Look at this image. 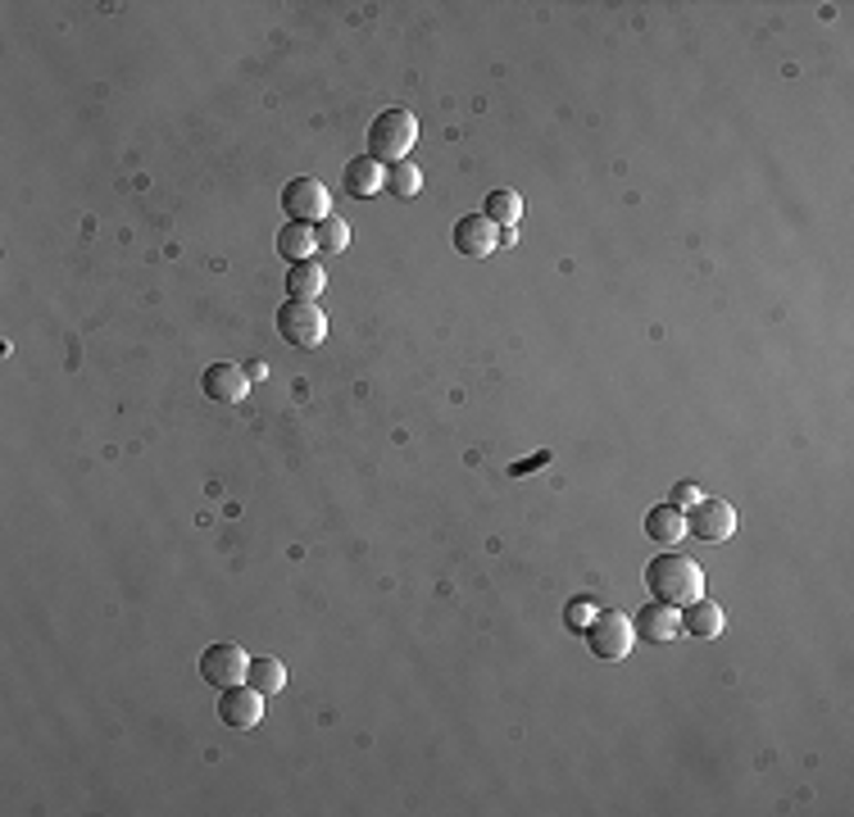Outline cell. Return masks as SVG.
<instances>
[{
    "mask_svg": "<svg viewBox=\"0 0 854 817\" xmlns=\"http://www.w3.org/2000/svg\"><path fill=\"white\" fill-rule=\"evenodd\" d=\"M645 591L669 609H687L704 595V568L687 554H654L645 563Z\"/></svg>",
    "mask_w": 854,
    "mask_h": 817,
    "instance_id": "obj_1",
    "label": "cell"
},
{
    "mask_svg": "<svg viewBox=\"0 0 854 817\" xmlns=\"http://www.w3.org/2000/svg\"><path fill=\"white\" fill-rule=\"evenodd\" d=\"M414 141H418V119L409 110H383L368 123V160L392 168L414 151Z\"/></svg>",
    "mask_w": 854,
    "mask_h": 817,
    "instance_id": "obj_2",
    "label": "cell"
},
{
    "mask_svg": "<svg viewBox=\"0 0 854 817\" xmlns=\"http://www.w3.org/2000/svg\"><path fill=\"white\" fill-rule=\"evenodd\" d=\"M582 636H587V650H591L600 663H623V658L632 654V641H637L632 617L619 613V609H596V617L587 622Z\"/></svg>",
    "mask_w": 854,
    "mask_h": 817,
    "instance_id": "obj_3",
    "label": "cell"
},
{
    "mask_svg": "<svg viewBox=\"0 0 854 817\" xmlns=\"http://www.w3.org/2000/svg\"><path fill=\"white\" fill-rule=\"evenodd\" d=\"M277 331H282V341L296 346V350H314L323 346V336H327V318L314 300H287L277 309Z\"/></svg>",
    "mask_w": 854,
    "mask_h": 817,
    "instance_id": "obj_4",
    "label": "cell"
},
{
    "mask_svg": "<svg viewBox=\"0 0 854 817\" xmlns=\"http://www.w3.org/2000/svg\"><path fill=\"white\" fill-rule=\"evenodd\" d=\"M282 214L287 223H323L332 210H327V186L318 177H292L282 186Z\"/></svg>",
    "mask_w": 854,
    "mask_h": 817,
    "instance_id": "obj_5",
    "label": "cell"
},
{
    "mask_svg": "<svg viewBox=\"0 0 854 817\" xmlns=\"http://www.w3.org/2000/svg\"><path fill=\"white\" fill-rule=\"evenodd\" d=\"M687 532L695 537V541H704V545H719V541H728L732 532H736V509L728 504V500H695L691 509H687Z\"/></svg>",
    "mask_w": 854,
    "mask_h": 817,
    "instance_id": "obj_6",
    "label": "cell"
},
{
    "mask_svg": "<svg viewBox=\"0 0 854 817\" xmlns=\"http://www.w3.org/2000/svg\"><path fill=\"white\" fill-rule=\"evenodd\" d=\"M260 717H264V695H260L251 682L223 686V695H218V723H223L227 732H255Z\"/></svg>",
    "mask_w": 854,
    "mask_h": 817,
    "instance_id": "obj_7",
    "label": "cell"
},
{
    "mask_svg": "<svg viewBox=\"0 0 854 817\" xmlns=\"http://www.w3.org/2000/svg\"><path fill=\"white\" fill-rule=\"evenodd\" d=\"M246 667H251V658H246V650L242 645H210L205 654H201V677L210 682V686H242L246 682Z\"/></svg>",
    "mask_w": 854,
    "mask_h": 817,
    "instance_id": "obj_8",
    "label": "cell"
},
{
    "mask_svg": "<svg viewBox=\"0 0 854 817\" xmlns=\"http://www.w3.org/2000/svg\"><path fill=\"white\" fill-rule=\"evenodd\" d=\"M632 632H637L641 641H650V645L673 641V636H682V609H669V604L650 600V604H641V613L632 617Z\"/></svg>",
    "mask_w": 854,
    "mask_h": 817,
    "instance_id": "obj_9",
    "label": "cell"
},
{
    "mask_svg": "<svg viewBox=\"0 0 854 817\" xmlns=\"http://www.w3.org/2000/svg\"><path fill=\"white\" fill-rule=\"evenodd\" d=\"M496 246H500V227H496L491 218L468 214V218L455 223V251H459V255H468V259H487Z\"/></svg>",
    "mask_w": 854,
    "mask_h": 817,
    "instance_id": "obj_10",
    "label": "cell"
},
{
    "mask_svg": "<svg viewBox=\"0 0 854 817\" xmlns=\"http://www.w3.org/2000/svg\"><path fill=\"white\" fill-rule=\"evenodd\" d=\"M201 387H205V396L214 405H242L251 377H246V368H236V364H210V372L201 377Z\"/></svg>",
    "mask_w": 854,
    "mask_h": 817,
    "instance_id": "obj_11",
    "label": "cell"
},
{
    "mask_svg": "<svg viewBox=\"0 0 854 817\" xmlns=\"http://www.w3.org/2000/svg\"><path fill=\"white\" fill-rule=\"evenodd\" d=\"M645 537H650L654 545H663V550L682 545V537H687V509H678V504H654V509L645 513Z\"/></svg>",
    "mask_w": 854,
    "mask_h": 817,
    "instance_id": "obj_12",
    "label": "cell"
},
{
    "mask_svg": "<svg viewBox=\"0 0 854 817\" xmlns=\"http://www.w3.org/2000/svg\"><path fill=\"white\" fill-rule=\"evenodd\" d=\"M342 182H346V196H350V201H355V196L368 201V196H377V191H387V168H383V164H373V160L364 155V160L346 164Z\"/></svg>",
    "mask_w": 854,
    "mask_h": 817,
    "instance_id": "obj_13",
    "label": "cell"
},
{
    "mask_svg": "<svg viewBox=\"0 0 854 817\" xmlns=\"http://www.w3.org/2000/svg\"><path fill=\"white\" fill-rule=\"evenodd\" d=\"M682 632L695 636V641H714V636H723V609H719V604H709V600L700 595L695 604L682 609Z\"/></svg>",
    "mask_w": 854,
    "mask_h": 817,
    "instance_id": "obj_14",
    "label": "cell"
},
{
    "mask_svg": "<svg viewBox=\"0 0 854 817\" xmlns=\"http://www.w3.org/2000/svg\"><path fill=\"white\" fill-rule=\"evenodd\" d=\"M314 251H318V236H314L309 223H287V227H277V255H282V259L305 264V259H314Z\"/></svg>",
    "mask_w": 854,
    "mask_h": 817,
    "instance_id": "obj_15",
    "label": "cell"
},
{
    "mask_svg": "<svg viewBox=\"0 0 854 817\" xmlns=\"http://www.w3.org/2000/svg\"><path fill=\"white\" fill-rule=\"evenodd\" d=\"M323 286H327V273L323 264H292L287 268V300H318L323 296Z\"/></svg>",
    "mask_w": 854,
    "mask_h": 817,
    "instance_id": "obj_16",
    "label": "cell"
},
{
    "mask_svg": "<svg viewBox=\"0 0 854 817\" xmlns=\"http://www.w3.org/2000/svg\"><path fill=\"white\" fill-rule=\"evenodd\" d=\"M482 218H491L496 227H514L518 218H523V196H518V191H509V186L491 191V196H487V210H482Z\"/></svg>",
    "mask_w": 854,
    "mask_h": 817,
    "instance_id": "obj_17",
    "label": "cell"
},
{
    "mask_svg": "<svg viewBox=\"0 0 854 817\" xmlns=\"http://www.w3.org/2000/svg\"><path fill=\"white\" fill-rule=\"evenodd\" d=\"M246 682H251L260 695H277L282 686H287V667H282L277 658H251Z\"/></svg>",
    "mask_w": 854,
    "mask_h": 817,
    "instance_id": "obj_18",
    "label": "cell"
},
{
    "mask_svg": "<svg viewBox=\"0 0 854 817\" xmlns=\"http://www.w3.org/2000/svg\"><path fill=\"white\" fill-rule=\"evenodd\" d=\"M314 236H318V251H327V255H342V251L350 246V223H342L337 214H327V218L314 227Z\"/></svg>",
    "mask_w": 854,
    "mask_h": 817,
    "instance_id": "obj_19",
    "label": "cell"
},
{
    "mask_svg": "<svg viewBox=\"0 0 854 817\" xmlns=\"http://www.w3.org/2000/svg\"><path fill=\"white\" fill-rule=\"evenodd\" d=\"M387 186H392V196L414 201V196H418V186H423V173H418L409 160H400V164L387 168Z\"/></svg>",
    "mask_w": 854,
    "mask_h": 817,
    "instance_id": "obj_20",
    "label": "cell"
},
{
    "mask_svg": "<svg viewBox=\"0 0 854 817\" xmlns=\"http://www.w3.org/2000/svg\"><path fill=\"white\" fill-rule=\"evenodd\" d=\"M591 617H596V604H591V600H573V604L563 609V627H568V632H587Z\"/></svg>",
    "mask_w": 854,
    "mask_h": 817,
    "instance_id": "obj_21",
    "label": "cell"
},
{
    "mask_svg": "<svg viewBox=\"0 0 854 817\" xmlns=\"http://www.w3.org/2000/svg\"><path fill=\"white\" fill-rule=\"evenodd\" d=\"M695 500H700V491H695L691 482H678V487H673V500H669V504H678V509H691Z\"/></svg>",
    "mask_w": 854,
    "mask_h": 817,
    "instance_id": "obj_22",
    "label": "cell"
}]
</instances>
